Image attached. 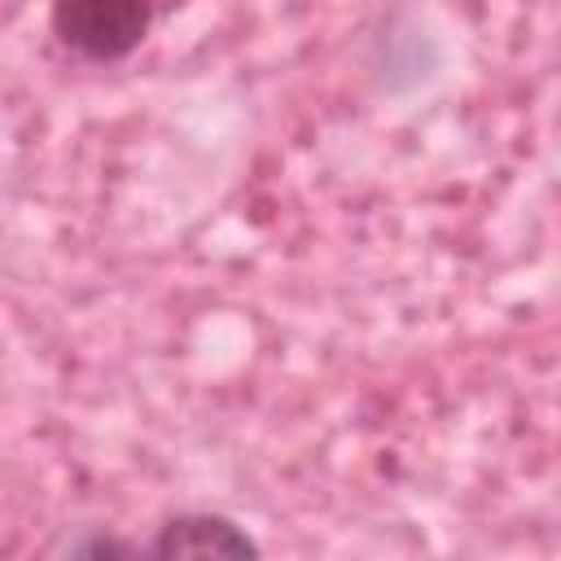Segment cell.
Masks as SVG:
<instances>
[{
    "label": "cell",
    "mask_w": 561,
    "mask_h": 561,
    "mask_svg": "<svg viewBox=\"0 0 561 561\" xmlns=\"http://www.w3.org/2000/svg\"><path fill=\"white\" fill-rule=\"evenodd\" d=\"M145 26H149V9L136 0H70L53 9V31L92 61L131 53Z\"/></svg>",
    "instance_id": "obj_1"
},
{
    "label": "cell",
    "mask_w": 561,
    "mask_h": 561,
    "mask_svg": "<svg viewBox=\"0 0 561 561\" xmlns=\"http://www.w3.org/2000/svg\"><path fill=\"white\" fill-rule=\"evenodd\" d=\"M66 561H145V557H140L127 539L96 530V535L75 539V543H70V552H66Z\"/></svg>",
    "instance_id": "obj_3"
},
{
    "label": "cell",
    "mask_w": 561,
    "mask_h": 561,
    "mask_svg": "<svg viewBox=\"0 0 561 561\" xmlns=\"http://www.w3.org/2000/svg\"><path fill=\"white\" fill-rule=\"evenodd\" d=\"M153 561H259V548L219 513H180L158 530Z\"/></svg>",
    "instance_id": "obj_2"
}]
</instances>
